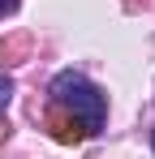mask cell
Instances as JSON below:
<instances>
[{
    "label": "cell",
    "instance_id": "cell-1",
    "mask_svg": "<svg viewBox=\"0 0 155 159\" xmlns=\"http://www.w3.org/2000/svg\"><path fill=\"white\" fill-rule=\"evenodd\" d=\"M48 95H52L56 107H65L78 125H82L86 138L103 133V120H108V95H103L86 73H78V69H60V73L52 78Z\"/></svg>",
    "mask_w": 155,
    "mask_h": 159
},
{
    "label": "cell",
    "instance_id": "cell-2",
    "mask_svg": "<svg viewBox=\"0 0 155 159\" xmlns=\"http://www.w3.org/2000/svg\"><path fill=\"white\" fill-rule=\"evenodd\" d=\"M9 95H13V78H4V73H0V107L9 103Z\"/></svg>",
    "mask_w": 155,
    "mask_h": 159
},
{
    "label": "cell",
    "instance_id": "cell-3",
    "mask_svg": "<svg viewBox=\"0 0 155 159\" xmlns=\"http://www.w3.org/2000/svg\"><path fill=\"white\" fill-rule=\"evenodd\" d=\"M13 9H17V0H0V17H4V13H13Z\"/></svg>",
    "mask_w": 155,
    "mask_h": 159
},
{
    "label": "cell",
    "instance_id": "cell-4",
    "mask_svg": "<svg viewBox=\"0 0 155 159\" xmlns=\"http://www.w3.org/2000/svg\"><path fill=\"white\" fill-rule=\"evenodd\" d=\"M151 151H155V129H151Z\"/></svg>",
    "mask_w": 155,
    "mask_h": 159
}]
</instances>
